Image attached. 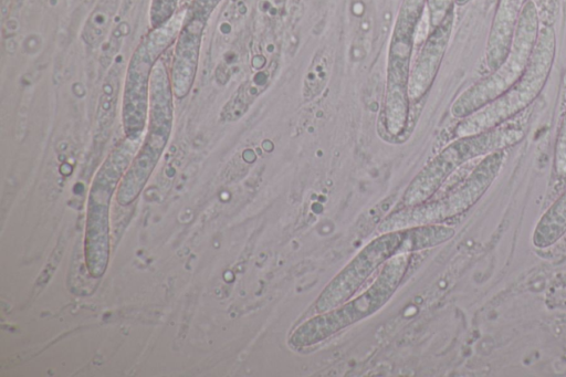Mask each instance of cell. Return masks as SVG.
<instances>
[{
    "mask_svg": "<svg viewBox=\"0 0 566 377\" xmlns=\"http://www.w3.org/2000/svg\"><path fill=\"white\" fill-rule=\"evenodd\" d=\"M455 234L442 223L384 232L368 242L323 289L313 305L316 314L348 301L382 264L400 253H412L440 245Z\"/></svg>",
    "mask_w": 566,
    "mask_h": 377,
    "instance_id": "cell-1",
    "label": "cell"
},
{
    "mask_svg": "<svg viewBox=\"0 0 566 377\" xmlns=\"http://www.w3.org/2000/svg\"><path fill=\"white\" fill-rule=\"evenodd\" d=\"M411 261V253L389 259L374 282L361 294L300 324L290 335L289 345L298 349L316 345L342 329L378 312L399 287Z\"/></svg>",
    "mask_w": 566,
    "mask_h": 377,
    "instance_id": "cell-2",
    "label": "cell"
},
{
    "mask_svg": "<svg viewBox=\"0 0 566 377\" xmlns=\"http://www.w3.org/2000/svg\"><path fill=\"white\" fill-rule=\"evenodd\" d=\"M556 55V34L552 25L539 29L538 38L523 75L497 98L461 119L457 137L480 134L505 124L528 107L542 93Z\"/></svg>",
    "mask_w": 566,
    "mask_h": 377,
    "instance_id": "cell-3",
    "label": "cell"
},
{
    "mask_svg": "<svg viewBox=\"0 0 566 377\" xmlns=\"http://www.w3.org/2000/svg\"><path fill=\"white\" fill-rule=\"evenodd\" d=\"M424 7L426 0H403L390 36L382 104V127L390 138L400 137L408 126L410 63L416 30Z\"/></svg>",
    "mask_w": 566,
    "mask_h": 377,
    "instance_id": "cell-4",
    "label": "cell"
},
{
    "mask_svg": "<svg viewBox=\"0 0 566 377\" xmlns=\"http://www.w3.org/2000/svg\"><path fill=\"white\" fill-rule=\"evenodd\" d=\"M524 136L522 125L503 124L480 134L458 137L438 153L409 182L401 198L403 207H412L431 199L462 165L516 145Z\"/></svg>",
    "mask_w": 566,
    "mask_h": 377,
    "instance_id": "cell-5",
    "label": "cell"
},
{
    "mask_svg": "<svg viewBox=\"0 0 566 377\" xmlns=\"http://www.w3.org/2000/svg\"><path fill=\"white\" fill-rule=\"evenodd\" d=\"M505 160V149L483 156L470 175L447 195L412 207H403L385 217L378 224L380 233L407 228L442 223L468 211L485 193Z\"/></svg>",
    "mask_w": 566,
    "mask_h": 377,
    "instance_id": "cell-6",
    "label": "cell"
},
{
    "mask_svg": "<svg viewBox=\"0 0 566 377\" xmlns=\"http://www.w3.org/2000/svg\"><path fill=\"white\" fill-rule=\"evenodd\" d=\"M536 4L528 0L515 27L505 60L489 75L464 90L451 104L450 113L463 119L507 91L525 72L539 33Z\"/></svg>",
    "mask_w": 566,
    "mask_h": 377,
    "instance_id": "cell-7",
    "label": "cell"
},
{
    "mask_svg": "<svg viewBox=\"0 0 566 377\" xmlns=\"http://www.w3.org/2000/svg\"><path fill=\"white\" fill-rule=\"evenodd\" d=\"M185 17L186 9L177 12L161 25L153 28L130 57L122 105L124 129L129 139H137L147 123L153 69L166 49L176 42Z\"/></svg>",
    "mask_w": 566,
    "mask_h": 377,
    "instance_id": "cell-8",
    "label": "cell"
},
{
    "mask_svg": "<svg viewBox=\"0 0 566 377\" xmlns=\"http://www.w3.org/2000/svg\"><path fill=\"white\" fill-rule=\"evenodd\" d=\"M172 97L170 74L159 59L150 76L148 133L119 187L118 200L123 205L136 198L143 189L167 144L172 124Z\"/></svg>",
    "mask_w": 566,
    "mask_h": 377,
    "instance_id": "cell-9",
    "label": "cell"
},
{
    "mask_svg": "<svg viewBox=\"0 0 566 377\" xmlns=\"http://www.w3.org/2000/svg\"><path fill=\"white\" fill-rule=\"evenodd\" d=\"M207 22L206 18L186 12L184 24L175 42L170 71L174 96L178 100L186 97L193 85Z\"/></svg>",
    "mask_w": 566,
    "mask_h": 377,
    "instance_id": "cell-10",
    "label": "cell"
},
{
    "mask_svg": "<svg viewBox=\"0 0 566 377\" xmlns=\"http://www.w3.org/2000/svg\"><path fill=\"white\" fill-rule=\"evenodd\" d=\"M454 22V7L444 19L431 29L413 66L411 67L408 94L410 102L422 98L431 87L447 51Z\"/></svg>",
    "mask_w": 566,
    "mask_h": 377,
    "instance_id": "cell-11",
    "label": "cell"
},
{
    "mask_svg": "<svg viewBox=\"0 0 566 377\" xmlns=\"http://www.w3.org/2000/svg\"><path fill=\"white\" fill-rule=\"evenodd\" d=\"M528 0H499L485 46V64L490 71L506 57L521 12Z\"/></svg>",
    "mask_w": 566,
    "mask_h": 377,
    "instance_id": "cell-12",
    "label": "cell"
},
{
    "mask_svg": "<svg viewBox=\"0 0 566 377\" xmlns=\"http://www.w3.org/2000/svg\"><path fill=\"white\" fill-rule=\"evenodd\" d=\"M566 233V190L543 213L535 226L532 242L545 249L555 244Z\"/></svg>",
    "mask_w": 566,
    "mask_h": 377,
    "instance_id": "cell-13",
    "label": "cell"
},
{
    "mask_svg": "<svg viewBox=\"0 0 566 377\" xmlns=\"http://www.w3.org/2000/svg\"><path fill=\"white\" fill-rule=\"evenodd\" d=\"M179 0H151L149 9L150 28H157L177 13Z\"/></svg>",
    "mask_w": 566,
    "mask_h": 377,
    "instance_id": "cell-14",
    "label": "cell"
},
{
    "mask_svg": "<svg viewBox=\"0 0 566 377\" xmlns=\"http://www.w3.org/2000/svg\"><path fill=\"white\" fill-rule=\"evenodd\" d=\"M554 171L560 179L566 178V111L562 117L554 148Z\"/></svg>",
    "mask_w": 566,
    "mask_h": 377,
    "instance_id": "cell-15",
    "label": "cell"
},
{
    "mask_svg": "<svg viewBox=\"0 0 566 377\" xmlns=\"http://www.w3.org/2000/svg\"><path fill=\"white\" fill-rule=\"evenodd\" d=\"M430 28H436L454 7V0H426Z\"/></svg>",
    "mask_w": 566,
    "mask_h": 377,
    "instance_id": "cell-16",
    "label": "cell"
},
{
    "mask_svg": "<svg viewBox=\"0 0 566 377\" xmlns=\"http://www.w3.org/2000/svg\"><path fill=\"white\" fill-rule=\"evenodd\" d=\"M221 0H191L186 8L187 13L209 19Z\"/></svg>",
    "mask_w": 566,
    "mask_h": 377,
    "instance_id": "cell-17",
    "label": "cell"
},
{
    "mask_svg": "<svg viewBox=\"0 0 566 377\" xmlns=\"http://www.w3.org/2000/svg\"><path fill=\"white\" fill-rule=\"evenodd\" d=\"M470 1L472 0H454V4L462 7L468 4Z\"/></svg>",
    "mask_w": 566,
    "mask_h": 377,
    "instance_id": "cell-18",
    "label": "cell"
},
{
    "mask_svg": "<svg viewBox=\"0 0 566 377\" xmlns=\"http://www.w3.org/2000/svg\"><path fill=\"white\" fill-rule=\"evenodd\" d=\"M563 84L566 87V70H565L564 75H563Z\"/></svg>",
    "mask_w": 566,
    "mask_h": 377,
    "instance_id": "cell-19",
    "label": "cell"
}]
</instances>
